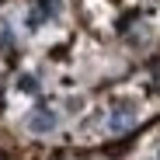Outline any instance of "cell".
I'll return each instance as SVG.
<instances>
[{
  "mask_svg": "<svg viewBox=\"0 0 160 160\" xmlns=\"http://www.w3.org/2000/svg\"><path fill=\"white\" fill-rule=\"evenodd\" d=\"M18 87H21L24 94H38V84H35V77H28V73H24V77L18 80Z\"/></svg>",
  "mask_w": 160,
  "mask_h": 160,
  "instance_id": "cell-4",
  "label": "cell"
},
{
  "mask_svg": "<svg viewBox=\"0 0 160 160\" xmlns=\"http://www.w3.org/2000/svg\"><path fill=\"white\" fill-rule=\"evenodd\" d=\"M56 11H59V0H38V4H35V11L28 14V24L35 28V24H42L45 18H52Z\"/></svg>",
  "mask_w": 160,
  "mask_h": 160,
  "instance_id": "cell-3",
  "label": "cell"
},
{
  "mask_svg": "<svg viewBox=\"0 0 160 160\" xmlns=\"http://www.w3.org/2000/svg\"><path fill=\"white\" fill-rule=\"evenodd\" d=\"M132 125H136V112H132L129 104H125V108H115L112 118H108V129L112 132H129Z\"/></svg>",
  "mask_w": 160,
  "mask_h": 160,
  "instance_id": "cell-2",
  "label": "cell"
},
{
  "mask_svg": "<svg viewBox=\"0 0 160 160\" xmlns=\"http://www.w3.org/2000/svg\"><path fill=\"white\" fill-rule=\"evenodd\" d=\"M56 125H59V115L52 112V108H35L28 115V129L32 132H52Z\"/></svg>",
  "mask_w": 160,
  "mask_h": 160,
  "instance_id": "cell-1",
  "label": "cell"
}]
</instances>
